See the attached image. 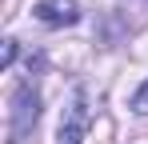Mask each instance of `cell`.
<instances>
[{
	"label": "cell",
	"instance_id": "cell-1",
	"mask_svg": "<svg viewBox=\"0 0 148 144\" xmlns=\"http://www.w3.org/2000/svg\"><path fill=\"white\" fill-rule=\"evenodd\" d=\"M36 120H40V92H36V84L24 80V84H16V92H12V124H8V140L20 144L36 128Z\"/></svg>",
	"mask_w": 148,
	"mask_h": 144
},
{
	"label": "cell",
	"instance_id": "cell-2",
	"mask_svg": "<svg viewBox=\"0 0 148 144\" xmlns=\"http://www.w3.org/2000/svg\"><path fill=\"white\" fill-rule=\"evenodd\" d=\"M88 124H92L88 92H84V88H72V100H68V108H64V116H60V128H56V144H84Z\"/></svg>",
	"mask_w": 148,
	"mask_h": 144
},
{
	"label": "cell",
	"instance_id": "cell-3",
	"mask_svg": "<svg viewBox=\"0 0 148 144\" xmlns=\"http://www.w3.org/2000/svg\"><path fill=\"white\" fill-rule=\"evenodd\" d=\"M32 16L48 28H64V24H76L80 20V4L76 0H40L32 8Z\"/></svg>",
	"mask_w": 148,
	"mask_h": 144
},
{
	"label": "cell",
	"instance_id": "cell-4",
	"mask_svg": "<svg viewBox=\"0 0 148 144\" xmlns=\"http://www.w3.org/2000/svg\"><path fill=\"white\" fill-rule=\"evenodd\" d=\"M132 112H136V116H148V80L132 92Z\"/></svg>",
	"mask_w": 148,
	"mask_h": 144
},
{
	"label": "cell",
	"instance_id": "cell-5",
	"mask_svg": "<svg viewBox=\"0 0 148 144\" xmlns=\"http://www.w3.org/2000/svg\"><path fill=\"white\" fill-rule=\"evenodd\" d=\"M12 60H16V40H8V48H4V68H8Z\"/></svg>",
	"mask_w": 148,
	"mask_h": 144
}]
</instances>
